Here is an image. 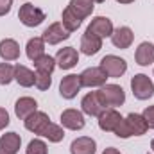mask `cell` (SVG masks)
Segmentation results:
<instances>
[{
  "instance_id": "1",
  "label": "cell",
  "mask_w": 154,
  "mask_h": 154,
  "mask_svg": "<svg viewBox=\"0 0 154 154\" xmlns=\"http://www.w3.org/2000/svg\"><path fill=\"white\" fill-rule=\"evenodd\" d=\"M147 124L143 120V116L138 113H129L115 129V134L118 138H131V136H142L147 133Z\"/></svg>"
},
{
  "instance_id": "2",
  "label": "cell",
  "mask_w": 154,
  "mask_h": 154,
  "mask_svg": "<svg viewBox=\"0 0 154 154\" xmlns=\"http://www.w3.org/2000/svg\"><path fill=\"white\" fill-rule=\"evenodd\" d=\"M97 95H99L100 102L106 108H118V106H122L125 102V91L118 84H104V86H100Z\"/></svg>"
},
{
  "instance_id": "3",
  "label": "cell",
  "mask_w": 154,
  "mask_h": 154,
  "mask_svg": "<svg viewBox=\"0 0 154 154\" xmlns=\"http://www.w3.org/2000/svg\"><path fill=\"white\" fill-rule=\"evenodd\" d=\"M131 90L138 100H147L154 95V82L145 74H136L131 79Z\"/></svg>"
},
{
  "instance_id": "4",
  "label": "cell",
  "mask_w": 154,
  "mask_h": 154,
  "mask_svg": "<svg viewBox=\"0 0 154 154\" xmlns=\"http://www.w3.org/2000/svg\"><path fill=\"white\" fill-rule=\"evenodd\" d=\"M18 20L25 25V27H38L45 22V13L36 7L34 4H23L20 5V11H18Z\"/></svg>"
},
{
  "instance_id": "5",
  "label": "cell",
  "mask_w": 154,
  "mask_h": 154,
  "mask_svg": "<svg viewBox=\"0 0 154 154\" xmlns=\"http://www.w3.org/2000/svg\"><path fill=\"white\" fill-rule=\"evenodd\" d=\"M99 68H100L108 77L116 79V77H122L125 72H127V63H125V59L109 54V56H104V57L100 59Z\"/></svg>"
},
{
  "instance_id": "6",
  "label": "cell",
  "mask_w": 154,
  "mask_h": 154,
  "mask_svg": "<svg viewBox=\"0 0 154 154\" xmlns=\"http://www.w3.org/2000/svg\"><path fill=\"white\" fill-rule=\"evenodd\" d=\"M23 124H25V129L31 131L32 134L43 136V133L50 125V116L47 115L45 111H34L32 115H29L23 120Z\"/></svg>"
},
{
  "instance_id": "7",
  "label": "cell",
  "mask_w": 154,
  "mask_h": 154,
  "mask_svg": "<svg viewBox=\"0 0 154 154\" xmlns=\"http://www.w3.org/2000/svg\"><path fill=\"white\" fill-rule=\"evenodd\" d=\"M81 88H82L81 77L77 75V74H68V75L63 77L61 82H59V95L63 99H66V100H72V99L77 97V93L81 91Z\"/></svg>"
},
{
  "instance_id": "8",
  "label": "cell",
  "mask_w": 154,
  "mask_h": 154,
  "mask_svg": "<svg viewBox=\"0 0 154 154\" xmlns=\"http://www.w3.org/2000/svg\"><path fill=\"white\" fill-rule=\"evenodd\" d=\"M81 77V84L82 88H100L106 84V81L109 77L106 75L99 66H91V68H86L82 74H79Z\"/></svg>"
},
{
  "instance_id": "9",
  "label": "cell",
  "mask_w": 154,
  "mask_h": 154,
  "mask_svg": "<svg viewBox=\"0 0 154 154\" xmlns=\"http://www.w3.org/2000/svg\"><path fill=\"white\" fill-rule=\"evenodd\" d=\"M41 38H43L45 43H48V45H57V43H61V41L70 38V31H66V27L61 22H54V23H50L43 31Z\"/></svg>"
},
{
  "instance_id": "10",
  "label": "cell",
  "mask_w": 154,
  "mask_h": 154,
  "mask_svg": "<svg viewBox=\"0 0 154 154\" xmlns=\"http://www.w3.org/2000/svg\"><path fill=\"white\" fill-rule=\"evenodd\" d=\"M88 32H91V34H95V36H99L100 39L104 38H111V34H113V22L109 20V18H106V16H95V18H91V22H90V25H88V29H86Z\"/></svg>"
},
{
  "instance_id": "11",
  "label": "cell",
  "mask_w": 154,
  "mask_h": 154,
  "mask_svg": "<svg viewBox=\"0 0 154 154\" xmlns=\"http://www.w3.org/2000/svg\"><path fill=\"white\" fill-rule=\"evenodd\" d=\"M81 109H82L84 115H88V116H99L104 109H106V106L100 102L97 91H90V93H86V95L82 97V100H81Z\"/></svg>"
},
{
  "instance_id": "12",
  "label": "cell",
  "mask_w": 154,
  "mask_h": 154,
  "mask_svg": "<svg viewBox=\"0 0 154 154\" xmlns=\"http://www.w3.org/2000/svg\"><path fill=\"white\" fill-rule=\"evenodd\" d=\"M61 125L70 129V131H81L84 125H86V120L82 111L74 109V108H68L61 113Z\"/></svg>"
},
{
  "instance_id": "13",
  "label": "cell",
  "mask_w": 154,
  "mask_h": 154,
  "mask_svg": "<svg viewBox=\"0 0 154 154\" xmlns=\"http://www.w3.org/2000/svg\"><path fill=\"white\" fill-rule=\"evenodd\" d=\"M124 120V116L116 111L115 108H106L100 115H99V127L106 133H115L116 125Z\"/></svg>"
},
{
  "instance_id": "14",
  "label": "cell",
  "mask_w": 154,
  "mask_h": 154,
  "mask_svg": "<svg viewBox=\"0 0 154 154\" xmlns=\"http://www.w3.org/2000/svg\"><path fill=\"white\" fill-rule=\"evenodd\" d=\"M77 63H79V54L74 47H65V48H59L57 54H56V65L61 68V70H70L74 68Z\"/></svg>"
},
{
  "instance_id": "15",
  "label": "cell",
  "mask_w": 154,
  "mask_h": 154,
  "mask_svg": "<svg viewBox=\"0 0 154 154\" xmlns=\"http://www.w3.org/2000/svg\"><path fill=\"white\" fill-rule=\"evenodd\" d=\"M34 111H38V102L32 97H20L14 102V115L20 120H25L29 115H32Z\"/></svg>"
},
{
  "instance_id": "16",
  "label": "cell",
  "mask_w": 154,
  "mask_h": 154,
  "mask_svg": "<svg viewBox=\"0 0 154 154\" xmlns=\"http://www.w3.org/2000/svg\"><path fill=\"white\" fill-rule=\"evenodd\" d=\"M97 142L90 136H79L70 143V154H95Z\"/></svg>"
},
{
  "instance_id": "17",
  "label": "cell",
  "mask_w": 154,
  "mask_h": 154,
  "mask_svg": "<svg viewBox=\"0 0 154 154\" xmlns=\"http://www.w3.org/2000/svg\"><path fill=\"white\" fill-rule=\"evenodd\" d=\"M133 39H134L133 31L129 27H125V25L115 29L113 34H111V43L115 45L116 48H129L133 45Z\"/></svg>"
},
{
  "instance_id": "18",
  "label": "cell",
  "mask_w": 154,
  "mask_h": 154,
  "mask_svg": "<svg viewBox=\"0 0 154 154\" xmlns=\"http://www.w3.org/2000/svg\"><path fill=\"white\" fill-rule=\"evenodd\" d=\"M0 57L4 61H16L20 57V45L13 38H5L0 41Z\"/></svg>"
},
{
  "instance_id": "19",
  "label": "cell",
  "mask_w": 154,
  "mask_h": 154,
  "mask_svg": "<svg viewBox=\"0 0 154 154\" xmlns=\"http://www.w3.org/2000/svg\"><path fill=\"white\" fill-rule=\"evenodd\" d=\"M102 48V39L91 32H84L82 38H81V52L86 54V56H95L99 50Z\"/></svg>"
},
{
  "instance_id": "20",
  "label": "cell",
  "mask_w": 154,
  "mask_h": 154,
  "mask_svg": "<svg viewBox=\"0 0 154 154\" xmlns=\"http://www.w3.org/2000/svg\"><path fill=\"white\" fill-rule=\"evenodd\" d=\"M134 59L140 66H149L154 63V45L149 41H143L138 45L136 52H134Z\"/></svg>"
},
{
  "instance_id": "21",
  "label": "cell",
  "mask_w": 154,
  "mask_h": 154,
  "mask_svg": "<svg viewBox=\"0 0 154 154\" xmlns=\"http://www.w3.org/2000/svg\"><path fill=\"white\" fill-rule=\"evenodd\" d=\"M14 81L23 88H31L36 82V72H32L31 68H27L23 65H16L14 66Z\"/></svg>"
},
{
  "instance_id": "22",
  "label": "cell",
  "mask_w": 154,
  "mask_h": 154,
  "mask_svg": "<svg viewBox=\"0 0 154 154\" xmlns=\"http://www.w3.org/2000/svg\"><path fill=\"white\" fill-rule=\"evenodd\" d=\"M45 41L41 36H36V38H31L27 41V45H25V54H27V57L31 59V61H36L39 59L43 54H45Z\"/></svg>"
},
{
  "instance_id": "23",
  "label": "cell",
  "mask_w": 154,
  "mask_h": 154,
  "mask_svg": "<svg viewBox=\"0 0 154 154\" xmlns=\"http://www.w3.org/2000/svg\"><path fill=\"white\" fill-rule=\"evenodd\" d=\"M0 147H4L5 151H9L11 154H16L22 147V138L20 134H16L14 131H9L5 134L0 136Z\"/></svg>"
},
{
  "instance_id": "24",
  "label": "cell",
  "mask_w": 154,
  "mask_h": 154,
  "mask_svg": "<svg viewBox=\"0 0 154 154\" xmlns=\"http://www.w3.org/2000/svg\"><path fill=\"white\" fill-rule=\"evenodd\" d=\"M68 7L75 13L79 18H82V20L88 18V16H91V13L95 9V5H93L91 0H70Z\"/></svg>"
},
{
  "instance_id": "25",
  "label": "cell",
  "mask_w": 154,
  "mask_h": 154,
  "mask_svg": "<svg viewBox=\"0 0 154 154\" xmlns=\"http://www.w3.org/2000/svg\"><path fill=\"white\" fill-rule=\"evenodd\" d=\"M61 23L66 27V31H70V32H74L77 31L79 27H81V23H82V18H79L75 13L66 5L65 9H63V13H61Z\"/></svg>"
},
{
  "instance_id": "26",
  "label": "cell",
  "mask_w": 154,
  "mask_h": 154,
  "mask_svg": "<svg viewBox=\"0 0 154 154\" xmlns=\"http://www.w3.org/2000/svg\"><path fill=\"white\" fill-rule=\"evenodd\" d=\"M34 63V68H36V72H41V74H50L52 75V72L56 70V57H52V56H48V54H43L39 59L36 61H32Z\"/></svg>"
},
{
  "instance_id": "27",
  "label": "cell",
  "mask_w": 154,
  "mask_h": 154,
  "mask_svg": "<svg viewBox=\"0 0 154 154\" xmlns=\"http://www.w3.org/2000/svg\"><path fill=\"white\" fill-rule=\"evenodd\" d=\"M43 138H47V140H48V142H52V143H59V142L65 138L63 125L50 122V125H48V127H47V131L43 133Z\"/></svg>"
},
{
  "instance_id": "28",
  "label": "cell",
  "mask_w": 154,
  "mask_h": 154,
  "mask_svg": "<svg viewBox=\"0 0 154 154\" xmlns=\"http://www.w3.org/2000/svg\"><path fill=\"white\" fill-rule=\"evenodd\" d=\"M11 81H14V66L9 65L7 61L5 63H0V84L2 86H7Z\"/></svg>"
},
{
  "instance_id": "29",
  "label": "cell",
  "mask_w": 154,
  "mask_h": 154,
  "mask_svg": "<svg viewBox=\"0 0 154 154\" xmlns=\"http://www.w3.org/2000/svg\"><path fill=\"white\" fill-rule=\"evenodd\" d=\"M25 154H48V147L43 140L39 138H34L29 142L27 149H25Z\"/></svg>"
},
{
  "instance_id": "30",
  "label": "cell",
  "mask_w": 154,
  "mask_h": 154,
  "mask_svg": "<svg viewBox=\"0 0 154 154\" xmlns=\"http://www.w3.org/2000/svg\"><path fill=\"white\" fill-rule=\"evenodd\" d=\"M50 84H52V77H50V74L36 72V82H34V86L38 88L39 91H47V90L50 88Z\"/></svg>"
},
{
  "instance_id": "31",
  "label": "cell",
  "mask_w": 154,
  "mask_h": 154,
  "mask_svg": "<svg viewBox=\"0 0 154 154\" xmlns=\"http://www.w3.org/2000/svg\"><path fill=\"white\" fill-rule=\"evenodd\" d=\"M142 116H143L147 127H149V129H154V106H147V108L143 109Z\"/></svg>"
},
{
  "instance_id": "32",
  "label": "cell",
  "mask_w": 154,
  "mask_h": 154,
  "mask_svg": "<svg viewBox=\"0 0 154 154\" xmlns=\"http://www.w3.org/2000/svg\"><path fill=\"white\" fill-rule=\"evenodd\" d=\"M9 125V113L5 108H0V131Z\"/></svg>"
},
{
  "instance_id": "33",
  "label": "cell",
  "mask_w": 154,
  "mask_h": 154,
  "mask_svg": "<svg viewBox=\"0 0 154 154\" xmlns=\"http://www.w3.org/2000/svg\"><path fill=\"white\" fill-rule=\"evenodd\" d=\"M11 5H13V0H0V16L9 14Z\"/></svg>"
},
{
  "instance_id": "34",
  "label": "cell",
  "mask_w": 154,
  "mask_h": 154,
  "mask_svg": "<svg viewBox=\"0 0 154 154\" xmlns=\"http://www.w3.org/2000/svg\"><path fill=\"white\" fill-rule=\"evenodd\" d=\"M102 154H120V151L115 149V147H108V149H104V152Z\"/></svg>"
},
{
  "instance_id": "35",
  "label": "cell",
  "mask_w": 154,
  "mask_h": 154,
  "mask_svg": "<svg viewBox=\"0 0 154 154\" xmlns=\"http://www.w3.org/2000/svg\"><path fill=\"white\" fill-rule=\"evenodd\" d=\"M118 4H124V5H127V4H133L134 0H116Z\"/></svg>"
},
{
  "instance_id": "36",
  "label": "cell",
  "mask_w": 154,
  "mask_h": 154,
  "mask_svg": "<svg viewBox=\"0 0 154 154\" xmlns=\"http://www.w3.org/2000/svg\"><path fill=\"white\" fill-rule=\"evenodd\" d=\"M0 154H11V152H9V151H5L4 147H0Z\"/></svg>"
},
{
  "instance_id": "37",
  "label": "cell",
  "mask_w": 154,
  "mask_h": 154,
  "mask_svg": "<svg viewBox=\"0 0 154 154\" xmlns=\"http://www.w3.org/2000/svg\"><path fill=\"white\" fill-rule=\"evenodd\" d=\"M91 2H93V4H104L106 0H91Z\"/></svg>"
},
{
  "instance_id": "38",
  "label": "cell",
  "mask_w": 154,
  "mask_h": 154,
  "mask_svg": "<svg viewBox=\"0 0 154 154\" xmlns=\"http://www.w3.org/2000/svg\"><path fill=\"white\" fill-rule=\"evenodd\" d=\"M151 149H152V152H154V140L151 142Z\"/></svg>"
},
{
  "instance_id": "39",
  "label": "cell",
  "mask_w": 154,
  "mask_h": 154,
  "mask_svg": "<svg viewBox=\"0 0 154 154\" xmlns=\"http://www.w3.org/2000/svg\"><path fill=\"white\" fill-rule=\"evenodd\" d=\"M147 154H149V152H147Z\"/></svg>"
}]
</instances>
